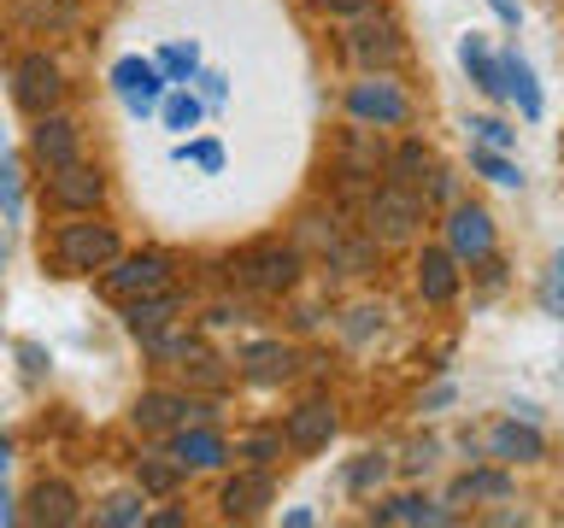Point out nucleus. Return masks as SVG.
Returning <instances> with one entry per match:
<instances>
[{"label": "nucleus", "mask_w": 564, "mask_h": 528, "mask_svg": "<svg viewBox=\"0 0 564 528\" xmlns=\"http://www.w3.org/2000/svg\"><path fill=\"white\" fill-rule=\"evenodd\" d=\"M212 405L206 399H188V394H165V387H153V394L135 399V429L148 435H165V429H183V422H206Z\"/></svg>", "instance_id": "obj_6"}, {"label": "nucleus", "mask_w": 564, "mask_h": 528, "mask_svg": "<svg viewBox=\"0 0 564 528\" xmlns=\"http://www.w3.org/2000/svg\"><path fill=\"white\" fill-rule=\"evenodd\" d=\"M112 258H118L112 223H59V235H53V264H59L65 276L106 271Z\"/></svg>", "instance_id": "obj_1"}, {"label": "nucleus", "mask_w": 564, "mask_h": 528, "mask_svg": "<svg viewBox=\"0 0 564 528\" xmlns=\"http://www.w3.org/2000/svg\"><path fill=\"white\" fill-rule=\"evenodd\" d=\"M329 440H335V405L324 399L294 405L289 422H282V447H294V452H324Z\"/></svg>", "instance_id": "obj_11"}, {"label": "nucleus", "mask_w": 564, "mask_h": 528, "mask_svg": "<svg viewBox=\"0 0 564 528\" xmlns=\"http://www.w3.org/2000/svg\"><path fill=\"white\" fill-rule=\"evenodd\" d=\"M282 522H289V528H312L317 517H312V510H306V505H300V510H289V517H282Z\"/></svg>", "instance_id": "obj_43"}, {"label": "nucleus", "mask_w": 564, "mask_h": 528, "mask_svg": "<svg viewBox=\"0 0 564 528\" xmlns=\"http://www.w3.org/2000/svg\"><path fill=\"white\" fill-rule=\"evenodd\" d=\"M241 452L253 458V464H271V458L282 452V435H247V440H241Z\"/></svg>", "instance_id": "obj_37"}, {"label": "nucleus", "mask_w": 564, "mask_h": 528, "mask_svg": "<svg viewBox=\"0 0 564 528\" xmlns=\"http://www.w3.org/2000/svg\"><path fill=\"white\" fill-rule=\"evenodd\" d=\"M18 359H24V370H30V376H42V370H47V352L35 346V341H24V346H18Z\"/></svg>", "instance_id": "obj_40"}, {"label": "nucleus", "mask_w": 564, "mask_h": 528, "mask_svg": "<svg viewBox=\"0 0 564 528\" xmlns=\"http://www.w3.org/2000/svg\"><path fill=\"white\" fill-rule=\"evenodd\" d=\"M447 253L470 258V264L494 253V218L482 206H453L447 211Z\"/></svg>", "instance_id": "obj_10"}, {"label": "nucleus", "mask_w": 564, "mask_h": 528, "mask_svg": "<svg viewBox=\"0 0 564 528\" xmlns=\"http://www.w3.org/2000/svg\"><path fill=\"white\" fill-rule=\"evenodd\" d=\"M194 82H200V100H206V106H224V95H229V82L218 77V70H194Z\"/></svg>", "instance_id": "obj_38"}, {"label": "nucleus", "mask_w": 564, "mask_h": 528, "mask_svg": "<svg viewBox=\"0 0 564 528\" xmlns=\"http://www.w3.org/2000/svg\"><path fill=\"white\" fill-rule=\"evenodd\" d=\"M453 253L447 246H423V258H417V294L430 299V306H447V299L458 294V271H453Z\"/></svg>", "instance_id": "obj_18"}, {"label": "nucleus", "mask_w": 564, "mask_h": 528, "mask_svg": "<svg viewBox=\"0 0 564 528\" xmlns=\"http://www.w3.org/2000/svg\"><path fill=\"white\" fill-rule=\"evenodd\" d=\"M12 95H18V106H24V112H53V106L65 100V77H59V65L47 59V53H24V59H18V70H12Z\"/></svg>", "instance_id": "obj_4"}, {"label": "nucleus", "mask_w": 564, "mask_h": 528, "mask_svg": "<svg viewBox=\"0 0 564 528\" xmlns=\"http://www.w3.org/2000/svg\"><path fill=\"white\" fill-rule=\"evenodd\" d=\"M206 106L188 95V88H165V100H159V118H165V130H194L200 123Z\"/></svg>", "instance_id": "obj_23"}, {"label": "nucleus", "mask_w": 564, "mask_h": 528, "mask_svg": "<svg viewBox=\"0 0 564 528\" xmlns=\"http://www.w3.org/2000/svg\"><path fill=\"white\" fill-rule=\"evenodd\" d=\"M141 487L148 493H159V499H165V493H176V482H183V464H176V458L165 452V458H141Z\"/></svg>", "instance_id": "obj_27"}, {"label": "nucleus", "mask_w": 564, "mask_h": 528, "mask_svg": "<svg viewBox=\"0 0 564 528\" xmlns=\"http://www.w3.org/2000/svg\"><path fill=\"white\" fill-rule=\"evenodd\" d=\"M176 317V294L165 288V294H141V299H123V323H130V334H159Z\"/></svg>", "instance_id": "obj_21"}, {"label": "nucleus", "mask_w": 564, "mask_h": 528, "mask_svg": "<svg viewBox=\"0 0 564 528\" xmlns=\"http://www.w3.org/2000/svg\"><path fill=\"white\" fill-rule=\"evenodd\" d=\"M271 505V470H241L236 482L224 487V517L229 522H247V517H259V510Z\"/></svg>", "instance_id": "obj_13"}, {"label": "nucleus", "mask_w": 564, "mask_h": 528, "mask_svg": "<svg viewBox=\"0 0 564 528\" xmlns=\"http://www.w3.org/2000/svg\"><path fill=\"white\" fill-rule=\"evenodd\" d=\"M95 522H106V528H135V522H148V510H141L135 493H112V499L95 510Z\"/></svg>", "instance_id": "obj_28"}, {"label": "nucleus", "mask_w": 564, "mask_h": 528, "mask_svg": "<svg viewBox=\"0 0 564 528\" xmlns=\"http://www.w3.org/2000/svg\"><path fill=\"white\" fill-rule=\"evenodd\" d=\"M30 522H53V528L77 522V493L65 482H35L30 487Z\"/></svg>", "instance_id": "obj_22"}, {"label": "nucleus", "mask_w": 564, "mask_h": 528, "mask_svg": "<svg viewBox=\"0 0 564 528\" xmlns=\"http://www.w3.org/2000/svg\"><path fill=\"white\" fill-rule=\"evenodd\" d=\"M0 211H7V218H18V211H24V183H18V158H7V153H0Z\"/></svg>", "instance_id": "obj_31"}, {"label": "nucleus", "mask_w": 564, "mask_h": 528, "mask_svg": "<svg viewBox=\"0 0 564 528\" xmlns=\"http://www.w3.org/2000/svg\"><path fill=\"white\" fill-rule=\"evenodd\" d=\"M470 165L488 176V183H500V188H523V170L511 165V158L500 147H470Z\"/></svg>", "instance_id": "obj_25"}, {"label": "nucleus", "mask_w": 564, "mask_h": 528, "mask_svg": "<svg viewBox=\"0 0 564 528\" xmlns=\"http://www.w3.org/2000/svg\"><path fill=\"white\" fill-rule=\"evenodd\" d=\"M377 329H382V311L377 306H359V311H352V323H347V341H370Z\"/></svg>", "instance_id": "obj_36"}, {"label": "nucleus", "mask_w": 564, "mask_h": 528, "mask_svg": "<svg viewBox=\"0 0 564 528\" xmlns=\"http://www.w3.org/2000/svg\"><path fill=\"white\" fill-rule=\"evenodd\" d=\"M500 88H506V100L518 106L523 118H541V82H535V70H529V59L518 47L500 53Z\"/></svg>", "instance_id": "obj_14"}, {"label": "nucleus", "mask_w": 564, "mask_h": 528, "mask_svg": "<svg viewBox=\"0 0 564 528\" xmlns=\"http://www.w3.org/2000/svg\"><path fill=\"white\" fill-rule=\"evenodd\" d=\"M159 70H165V82H188L194 70H200V47L194 42H171V47H159Z\"/></svg>", "instance_id": "obj_24"}, {"label": "nucleus", "mask_w": 564, "mask_h": 528, "mask_svg": "<svg viewBox=\"0 0 564 528\" xmlns=\"http://www.w3.org/2000/svg\"><path fill=\"white\" fill-rule=\"evenodd\" d=\"M488 452L494 458H500V464H535V458L546 452V440L535 435V422H518V417H511V422H500V429H494L488 435Z\"/></svg>", "instance_id": "obj_16"}, {"label": "nucleus", "mask_w": 564, "mask_h": 528, "mask_svg": "<svg viewBox=\"0 0 564 528\" xmlns=\"http://www.w3.org/2000/svg\"><path fill=\"white\" fill-rule=\"evenodd\" d=\"M112 88H118V100L130 106V118H153L159 112V100H165V70H159L153 59H118L112 65Z\"/></svg>", "instance_id": "obj_5"}, {"label": "nucleus", "mask_w": 564, "mask_h": 528, "mask_svg": "<svg viewBox=\"0 0 564 528\" xmlns=\"http://www.w3.org/2000/svg\"><path fill=\"white\" fill-rule=\"evenodd\" d=\"M382 475H388V458H382V452H365L359 464L347 470V487H352V493H370V487L382 482Z\"/></svg>", "instance_id": "obj_32"}, {"label": "nucleus", "mask_w": 564, "mask_h": 528, "mask_svg": "<svg viewBox=\"0 0 564 528\" xmlns=\"http://www.w3.org/2000/svg\"><path fill=\"white\" fill-rule=\"evenodd\" d=\"M511 482L500 470H476V475H458L453 482V499H506Z\"/></svg>", "instance_id": "obj_26"}, {"label": "nucleus", "mask_w": 564, "mask_h": 528, "mask_svg": "<svg viewBox=\"0 0 564 528\" xmlns=\"http://www.w3.org/2000/svg\"><path fill=\"white\" fill-rule=\"evenodd\" d=\"M241 376L253 382V387H276V382H289L294 376V352L282 346V341H253L241 352Z\"/></svg>", "instance_id": "obj_15"}, {"label": "nucleus", "mask_w": 564, "mask_h": 528, "mask_svg": "<svg viewBox=\"0 0 564 528\" xmlns=\"http://www.w3.org/2000/svg\"><path fill=\"white\" fill-rule=\"evenodd\" d=\"M377 0H324V12H335V18H365Z\"/></svg>", "instance_id": "obj_39"}, {"label": "nucleus", "mask_w": 564, "mask_h": 528, "mask_svg": "<svg viewBox=\"0 0 564 528\" xmlns=\"http://www.w3.org/2000/svg\"><path fill=\"white\" fill-rule=\"evenodd\" d=\"M370 223H377L388 241L412 235V229L423 223V200L405 183H388V188H377V200H370Z\"/></svg>", "instance_id": "obj_12"}, {"label": "nucleus", "mask_w": 564, "mask_h": 528, "mask_svg": "<svg viewBox=\"0 0 564 528\" xmlns=\"http://www.w3.org/2000/svg\"><path fill=\"white\" fill-rule=\"evenodd\" d=\"M470 130H476V147H500V153H506L511 141H518V130H506L500 118H476Z\"/></svg>", "instance_id": "obj_34"}, {"label": "nucleus", "mask_w": 564, "mask_h": 528, "mask_svg": "<svg viewBox=\"0 0 564 528\" xmlns=\"http://www.w3.org/2000/svg\"><path fill=\"white\" fill-rule=\"evenodd\" d=\"M30 153L42 158L47 170L77 165V153H83V130H77L70 118H59V112H42V118H35V130H30Z\"/></svg>", "instance_id": "obj_8"}, {"label": "nucleus", "mask_w": 564, "mask_h": 528, "mask_svg": "<svg viewBox=\"0 0 564 528\" xmlns=\"http://www.w3.org/2000/svg\"><path fill=\"white\" fill-rule=\"evenodd\" d=\"M241 282L253 294H289L294 282H300V253L294 246H282V241H259V246H247L241 253Z\"/></svg>", "instance_id": "obj_2"}, {"label": "nucleus", "mask_w": 564, "mask_h": 528, "mask_svg": "<svg viewBox=\"0 0 564 528\" xmlns=\"http://www.w3.org/2000/svg\"><path fill=\"white\" fill-rule=\"evenodd\" d=\"M347 112L359 123H405L412 118V100H405L388 77H365V82L347 88Z\"/></svg>", "instance_id": "obj_7"}, {"label": "nucleus", "mask_w": 564, "mask_h": 528, "mask_svg": "<svg viewBox=\"0 0 564 528\" xmlns=\"http://www.w3.org/2000/svg\"><path fill=\"white\" fill-rule=\"evenodd\" d=\"M176 158H183V165H200V170H212V176L224 170V147H218V141H183V147H176Z\"/></svg>", "instance_id": "obj_33"}, {"label": "nucleus", "mask_w": 564, "mask_h": 528, "mask_svg": "<svg viewBox=\"0 0 564 528\" xmlns=\"http://www.w3.org/2000/svg\"><path fill=\"white\" fill-rule=\"evenodd\" d=\"M0 271H7V235H0Z\"/></svg>", "instance_id": "obj_45"}, {"label": "nucleus", "mask_w": 564, "mask_h": 528, "mask_svg": "<svg viewBox=\"0 0 564 528\" xmlns=\"http://www.w3.org/2000/svg\"><path fill=\"white\" fill-rule=\"evenodd\" d=\"M541 306L546 311H564V253L546 264V282H541Z\"/></svg>", "instance_id": "obj_35"}, {"label": "nucleus", "mask_w": 564, "mask_h": 528, "mask_svg": "<svg viewBox=\"0 0 564 528\" xmlns=\"http://www.w3.org/2000/svg\"><path fill=\"white\" fill-rule=\"evenodd\" d=\"M488 7H494V18H500V24H511V30H518V0H488Z\"/></svg>", "instance_id": "obj_42"}, {"label": "nucleus", "mask_w": 564, "mask_h": 528, "mask_svg": "<svg viewBox=\"0 0 564 528\" xmlns=\"http://www.w3.org/2000/svg\"><path fill=\"white\" fill-rule=\"evenodd\" d=\"M112 299H141V294H165L171 288V258L165 253H135V258H112L100 282Z\"/></svg>", "instance_id": "obj_3"}, {"label": "nucleus", "mask_w": 564, "mask_h": 528, "mask_svg": "<svg viewBox=\"0 0 564 528\" xmlns=\"http://www.w3.org/2000/svg\"><path fill=\"white\" fill-rule=\"evenodd\" d=\"M458 65L470 70V82L482 88L488 100H500V95H506V88H500V53H488V42H482L476 30H470V35H458Z\"/></svg>", "instance_id": "obj_20"}, {"label": "nucleus", "mask_w": 564, "mask_h": 528, "mask_svg": "<svg viewBox=\"0 0 564 528\" xmlns=\"http://www.w3.org/2000/svg\"><path fill=\"white\" fill-rule=\"evenodd\" d=\"M329 264H335V271H347V276H359V271L377 264V246H370V241H335L329 246Z\"/></svg>", "instance_id": "obj_30"}, {"label": "nucleus", "mask_w": 564, "mask_h": 528, "mask_svg": "<svg viewBox=\"0 0 564 528\" xmlns=\"http://www.w3.org/2000/svg\"><path fill=\"white\" fill-rule=\"evenodd\" d=\"M347 53L359 65H394L400 53H405V42H400L394 24H359V30L347 35Z\"/></svg>", "instance_id": "obj_19"}, {"label": "nucleus", "mask_w": 564, "mask_h": 528, "mask_svg": "<svg viewBox=\"0 0 564 528\" xmlns=\"http://www.w3.org/2000/svg\"><path fill=\"white\" fill-rule=\"evenodd\" d=\"M47 200L59 211H95L106 200V183H100V170H88L77 158V165H59L47 176Z\"/></svg>", "instance_id": "obj_9"}, {"label": "nucleus", "mask_w": 564, "mask_h": 528, "mask_svg": "<svg viewBox=\"0 0 564 528\" xmlns=\"http://www.w3.org/2000/svg\"><path fill=\"white\" fill-rule=\"evenodd\" d=\"M171 458H176L183 470H218L224 458H229V447H224V435H212V429H188V422H183V429L171 435Z\"/></svg>", "instance_id": "obj_17"}, {"label": "nucleus", "mask_w": 564, "mask_h": 528, "mask_svg": "<svg viewBox=\"0 0 564 528\" xmlns=\"http://www.w3.org/2000/svg\"><path fill=\"white\" fill-rule=\"evenodd\" d=\"M458 399V387L453 382H441V387H430V399H423V411H441V405H453Z\"/></svg>", "instance_id": "obj_41"}, {"label": "nucleus", "mask_w": 564, "mask_h": 528, "mask_svg": "<svg viewBox=\"0 0 564 528\" xmlns=\"http://www.w3.org/2000/svg\"><path fill=\"white\" fill-rule=\"evenodd\" d=\"M7 458H12V447H7V435H0V470H7Z\"/></svg>", "instance_id": "obj_44"}, {"label": "nucleus", "mask_w": 564, "mask_h": 528, "mask_svg": "<svg viewBox=\"0 0 564 528\" xmlns=\"http://www.w3.org/2000/svg\"><path fill=\"white\" fill-rule=\"evenodd\" d=\"M377 522H447V510H435L430 499H394L377 510Z\"/></svg>", "instance_id": "obj_29"}]
</instances>
